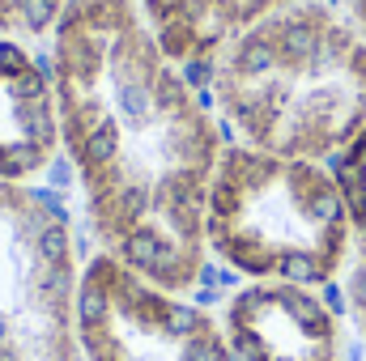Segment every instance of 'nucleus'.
Here are the masks:
<instances>
[{"label": "nucleus", "mask_w": 366, "mask_h": 361, "mask_svg": "<svg viewBox=\"0 0 366 361\" xmlns=\"http://www.w3.org/2000/svg\"><path fill=\"white\" fill-rule=\"evenodd\" d=\"M209 251L252 280L324 285L350 264V213L328 166L226 145L204 204Z\"/></svg>", "instance_id": "obj_3"}, {"label": "nucleus", "mask_w": 366, "mask_h": 361, "mask_svg": "<svg viewBox=\"0 0 366 361\" xmlns=\"http://www.w3.org/2000/svg\"><path fill=\"white\" fill-rule=\"evenodd\" d=\"M213 98L252 149L337 158L366 128V34L324 0H285L217 51Z\"/></svg>", "instance_id": "obj_2"}, {"label": "nucleus", "mask_w": 366, "mask_h": 361, "mask_svg": "<svg viewBox=\"0 0 366 361\" xmlns=\"http://www.w3.org/2000/svg\"><path fill=\"white\" fill-rule=\"evenodd\" d=\"M332 179L341 187V200H345V213H350V230L358 238L366 255V128L332 158Z\"/></svg>", "instance_id": "obj_9"}, {"label": "nucleus", "mask_w": 366, "mask_h": 361, "mask_svg": "<svg viewBox=\"0 0 366 361\" xmlns=\"http://www.w3.org/2000/svg\"><path fill=\"white\" fill-rule=\"evenodd\" d=\"M345 293H350L354 323H358V332L366 336V255H358V264H354V272H350V285H345Z\"/></svg>", "instance_id": "obj_11"}, {"label": "nucleus", "mask_w": 366, "mask_h": 361, "mask_svg": "<svg viewBox=\"0 0 366 361\" xmlns=\"http://www.w3.org/2000/svg\"><path fill=\"white\" fill-rule=\"evenodd\" d=\"M341 13L366 34V0H341Z\"/></svg>", "instance_id": "obj_12"}, {"label": "nucleus", "mask_w": 366, "mask_h": 361, "mask_svg": "<svg viewBox=\"0 0 366 361\" xmlns=\"http://www.w3.org/2000/svg\"><path fill=\"white\" fill-rule=\"evenodd\" d=\"M234 361H341V319L294 280H252L222 315Z\"/></svg>", "instance_id": "obj_6"}, {"label": "nucleus", "mask_w": 366, "mask_h": 361, "mask_svg": "<svg viewBox=\"0 0 366 361\" xmlns=\"http://www.w3.org/2000/svg\"><path fill=\"white\" fill-rule=\"evenodd\" d=\"M277 4L285 0H141L158 47L183 68L213 64L239 30Z\"/></svg>", "instance_id": "obj_8"}, {"label": "nucleus", "mask_w": 366, "mask_h": 361, "mask_svg": "<svg viewBox=\"0 0 366 361\" xmlns=\"http://www.w3.org/2000/svg\"><path fill=\"white\" fill-rule=\"evenodd\" d=\"M69 0H0V34H43L60 21Z\"/></svg>", "instance_id": "obj_10"}, {"label": "nucleus", "mask_w": 366, "mask_h": 361, "mask_svg": "<svg viewBox=\"0 0 366 361\" xmlns=\"http://www.w3.org/2000/svg\"><path fill=\"white\" fill-rule=\"evenodd\" d=\"M77 340L86 361H234L222 323L98 251L81 268Z\"/></svg>", "instance_id": "obj_5"}, {"label": "nucleus", "mask_w": 366, "mask_h": 361, "mask_svg": "<svg viewBox=\"0 0 366 361\" xmlns=\"http://www.w3.org/2000/svg\"><path fill=\"white\" fill-rule=\"evenodd\" d=\"M77 289L69 213L47 191L0 179V361H86Z\"/></svg>", "instance_id": "obj_4"}, {"label": "nucleus", "mask_w": 366, "mask_h": 361, "mask_svg": "<svg viewBox=\"0 0 366 361\" xmlns=\"http://www.w3.org/2000/svg\"><path fill=\"white\" fill-rule=\"evenodd\" d=\"M60 145L56 81L43 64L0 34V179L21 183L47 171Z\"/></svg>", "instance_id": "obj_7"}, {"label": "nucleus", "mask_w": 366, "mask_h": 361, "mask_svg": "<svg viewBox=\"0 0 366 361\" xmlns=\"http://www.w3.org/2000/svg\"><path fill=\"white\" fill-rule=\"evenodd\" d=\"M51 47L60 136L94 238L145 280H200L204 204L222 158L209 106L158 47L137 0H69Z\"/></svg>", "instance_id": "obj_1"}]
</instances>
